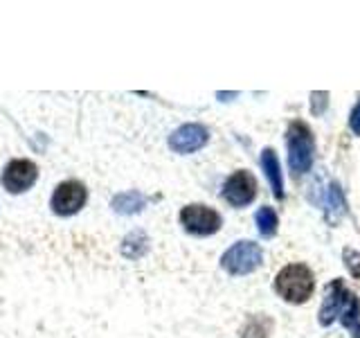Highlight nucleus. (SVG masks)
Instances as JSON below:
<instances>
[{"mask_svg":"<svg viewBox=\"0 0 360 338\" xmlns=\"http://www.w3.org/2000/svg\"><path fill=\"white\" fill-rule=\"evenodd\" d=\"M313 289H315V280L307 264H288L275 277V291L279 293V298H284L286 302L292 304L307 302Z\"/></svg>","mask_w":360,"mask_h":338,"instance_id":"f257e3e1","label":"nucleus"},{"mask_svg":"<svg viewBox=\"0 0 360 338\" xmlns=\"http://www.w3.org/2000/svg\"><path fill=\"white\" fill-rule=\"evenodd\" d=\"M286 144H288V165L297 176L307 174L313 165V151L315 140L311 129L302 120H295L288 124L286 131Z\"/></svg>","mask_w":360,"mask_h":338,"instance_id":"f03ea898","label":"nucleus"},{"mask_svg":"<svg viewBox=\"0 0 360 338\" xmlns=\"http://www.w3.org/2000/svg\"><path fill=\"white\" fill-rule=\"evenodd\" d=\"M262 259H264L262 246L243 239V242H236L223 253L221 266L228 270L230 275H248L262 266Z\"/></svg>","mask_w":360,"mask_h":338,"instance_id":"7ed1b4c3","label":"nucleus"},{"mask_svg":"<svg viewBox=\"0 0 360 338\" xmlns=\"http://www.w3.org/2000/svg\"><path fill=\"white\" fill-rule=\"evenodd\" d=\"M180 223L187 232L196 237H210L223 225L221 214L210 206H200V203H191L180 210Z\"/></svg>","mask_w":360,"mask_h":338,"instance_id":"20e7f679","label":"nucleus"},{"mask_svg":"<svg viewBox=\"0 0 360 338\" xmlns=\"http://www.w3.org/2000/svg\"><path fill=\"white\" fill-rule=\"evenodd\" d=\"M86 199H88V189L84 183H79V180H63L54 189L50 206L61 217H70V214H77L86 206Z\"/></svg>","mask_w":360,"mask_h":338,"instance_id":"39448f33","label":"nucleus"},{"mask_svg":"<svg viewBox=\"0 0 360 338\" xmlns=\"http://www.w3.org/2000/svg\"><path fill=\"white\" fill-rule=\"evenodd\" d=\"M257 189H259L257 178L250 172H245V169H239V172H234L225 180L223 199L234 208H245L257 199Z\"/></svg>","mask_w":360,"mask_h":338,"instance_id":"423d86ee","label":"nucleus"},{"mask_svg":"<svg viewBox=\"0 0 360 338\" xmlns=\"http://www.w3.org/2000/svg\"><path fill=\"white\" fill-rule=\"evenodd\" d=\"M210 131L202 124H183L169 135V146L176 154H194L207 144Z\"/></svg>","mask_w":360,"mask_h":338,"instance_id":"0eeeda50","label":"nucleus"},{"mask_svg":"<svg viewBox=\"0 0 360 338\" xmlns=\"http://www.w3.org/2000/svg\"><path fill=\"white\" fill-rule=\"evenodd\" d=\"M39 178V167L32 161H11L5 167L3 174V185L11 194H20V192H27Z\"/></svg>","mask_w":360,"mask_h":338,"instance_id":"6e6552de","label":"nucleus"},{"mask_svg":"<svg viewBox=\"0 0 360 338\" xmlns=\"http://www.w3.org/2000/svg\"><path fill=\"white\" fill-rule=\"evenodd\" d=\"M347 298H349V291L342 280L335 277V280H331V284H326L324 300L320 304V313H318V320L322 327H329L335 320V315L342 313Z\"/></svg>","mask_w":360,"mask_h":338,"instance_id":"1a4fd4ad","label":"nucleus"},{"mask_svg":"<svg viewBox=\"0 0 360 338\" xmlns=\"http://www.w3.org/2000/svg\"><path fill=\"white\" fill-rule=\"evenodd\" d=\"M262 169L264 174L268 178L270 183V189H273L275 199H284V178H281V167H279V158L277 154L270 149V146H266V149L262 151Z\"/></svg>","mask_w":360,"mask_h":338,"instance_id":"9d476101","label":"nucleus"},{"mask_svg":"<svg viewBox=\"0 0 360 338\" xmlns=\"http://www.w3.org/2000/svg\"><path fill=\"white\" fill-rule=\"evenodd\" d=\"M112 210H115L117 214H138L146 208V196L140 194V192H122V194H117L115 199H112Z\"/></svg>","mask_w":360,"mask_h":338,"instance_id":"9b49d317","label":"nucleus"},{"mask_svg":"<svg viewBox=\"0 0 360 338\" xmlns=\"http://www.w3.org/2000/svg\"><path fill=\"white\" fill-rule=\"evenodd\" d=\"M146 248H149V239H146L144 232H131L127 239L122 244V255H127L131 259H138L146 253Z\"/></svg>","mask_w":360,"mask_h":338,"instance_id":"f8f14e48","label":"nucleus"},{"mask_svg":"<svg viewBox=\"0 0 360 338\" xmlns=\"http://www.w3.org/2000/svg\"><path fill=\"white\" fill-rule=\"evenodd\" d=\"M340 320H342V325L347 327L349 332L358 330V325H360V300H358L356 293H349L347 304H345V309L340 313Z\"/></svg>","mask_w":360,"mask_h":338,"instance_id":"ddd939ff","label":"nucleus"},{"mask_svg":"<svg viewBox=\"0 0 360 338\" xmlns=\"http://www.w3.org/2000/svg\"><path fill=\"white\" fill-rule=\"evenodd\" d=\"M255 221H257V230L262 232L264 237H275L277 234V223L279 221H277V214H275L273 208H268V206L259 208Z\"/></svg>","mask_w":360,"mask_h":338,"instance_id":"4468645a","label":"nucleus"},{"mask_svg":"<svg viewBox=\"0 0 360 338\" xmlns=\"http://www.w3.org/2000/svg\"><path fill=\"white\" fill-rule=\"evenodd\" d=\"M270 330H273V320L266 318V315H255L243 327L241 338H268Z\"/></svg>","mask_w":360,"mask_h":338,"instance_id":"2eb2a0df","label":"nucleus"},{"mask_svg":"<svg viewBox=\"0 0 360 338\" xmlns=\"http://www.w3.org/2000/svg\"><path fill=\"white\" fill-rule=\"evenodd\" d=\"M326 203H329V217L335 221L338 214L347 210V201L342 196V189L338 183H331V189H326Z\"/></svg>","mask_w":360,"mask_h":338,"instance_id":"dca6fc26","label":"nucleus"},{"mask_svg":"<svg viewBox=\"0 0 360 338\" xmlns=\"http://www.w3.org/2000/svg\"><path fill=\"white\" fill-rule=\"evenodd\" d=\"M342 259H345L347 270L352 273V277L360 284V253H356L354 248H345V251H342Z\"/></svg>","mask_w":360,"mask_h":338,"instance_id":"f3484780","label":"nucleus"},{"mask_svg":"<svg viewBox=\"0 0 360 338\" xmlns=\"http://www.w3.org/2000/svg\"><path fill=\"white\" fill-rule=\"evenodd\" d=\"M326 104H329V93H324V90L311 93V113H313V115H322Z\"/></svg>","mask_w":360,"mask_h":338,"instance_id":"a211bd4d","label":"nucleus"},{"mask_svg":"<svg viewBox=\"0 0 360 338\" xmlns=\"http://www.w3.org/2000/svg\"><path fill=\"white\" fill-rule=\"evenodd\" d=\"M349 127H352V131H354L356 135H360V101L354 106L352 115H349Z\"/></svg>","mask_w":360,"mask_h":338,"instance_id":"6ab92c4d","label":"nucleus"}]
</instances>
